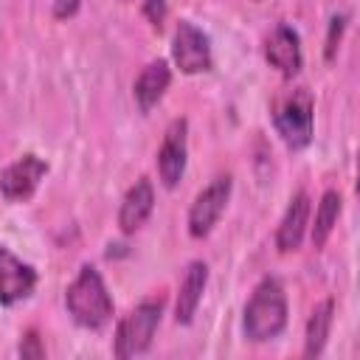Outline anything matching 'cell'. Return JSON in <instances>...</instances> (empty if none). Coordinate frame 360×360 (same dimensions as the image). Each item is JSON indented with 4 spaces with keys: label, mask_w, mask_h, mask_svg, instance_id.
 Masks as SVG:
<instances>
[{
    "label": "cell",
    "mask_w": 360,
    "mask_h": 360,
    "mask_svg": "<svg viewBox=\"0 0 360 360\" xmlns=\"http://www.w3.org/2000/svg\"><path fill=\"white\" fill-rule=\"evenodd\" d=\"M45 174H48V163L39 155L28 152V155L17 158L14 163L0 169V194H3V200H8V202L31 200Z\"/></svg>",
    "instance_id": "52a82bcc"
},
{
    "label": "cell",
    "mask_w": 360,
    "mask_h": 360,
    "mask_svg": "<svg viewBox=\"0 0 360 360\" xmlns=\"http://www.w3.org/2000/svg\"><path fill=\"white\" fill-rule=\"evenodd\" d=\"M17 352H20V357H25V360H39V357H45V346H42L37 329H28V332L22 335Z\"/></svg>",
    "instance_id": "ac0fdd59"
},
{
    "label": "cell",
    "mask_w": 360,
    "mask_h": 360,
    "mask_svg": "<svg viewBox=\"0 0 360 360\" xmlns=\"http://www.w3.org/2000/svg\"><path fill=\"white\" fill-rule=\"evenodd\" d=\"M284 326H287V292L276 276H264L253 287L245 304V315H242L245 338L250 343H270L284 332Z\"/></svg>",
    "instance_id": "6da1fadb"
},
{
    "label": "cell",
    "mask_w": 360,
    "mask_h": 360,
    "mask_svg": "<svg viewBox=\"0 0 360 360\" xmlns=\"http://www.w3.org/2000/svg\"><path fill=\"white\" fill-rule=\"evenodd\" d=\"M172 59L180 68V73H205L214 65L211 56V39L202 28H197L191 20H180L172 37Z\"/></svg>",
    "instance_id": "8992f818"
},
{
    "label": "cell",
    "mask_w": 360,
    "mask_h": 360,
    "mask_svg": "<svg viewBox=\"0 0 360 360\" xmlns=\"http://www.w3.org/2000/svg\"><path fill=\"white\" fill-rule=\"evenodd\" d=\"M231 188H233V177L231 174H217L191 202L188 208V233L194 239H202L214 231V225L219 222V217L228 208L231 200Z\"/></svg>",
    "instance_id": "5b68a950"
},
{
    "label": "cell",
    "mask_w": 360,
    "mask_h": 360,
    "mask_svg": "<svg viewBox=\"0 0 360 360\" xmlns=\"http://www.w3.org/2000/svg\"><path fill=\"white\" fill-rule=\"evenodd\" d=\"M37 287V270L0 245V304L14 307L25 301Z\"/></svg>",
    "instance_id": "9c48e42d"
},
{
    "label": "cell",
    "mask_w": 360,
    "mask_h": 360,
    "mask_svg": "<svg viewBox=\"0 0 360 360\" xmlns=\"http://www.w3.org/2000/svg\"><path fill=\"white\" fill-rule=\"evenodd\" d=\"M307 225H309V194L307 191H295L290 197V205H287L278 228H276V248L281 253L298 250L301 242H304Z\"/></svg>",
    "instance_id": "4fadbf2b"
},
{
    "label": "cell",
    "mask_w": 360,
    "mask_h": 360,
    "mask_svg": "<svg viewBox=\"0 0 360 360\" xmlns=\"http://www.w3.org/2000/svg\"><path fill=\"white\" fill-rule=\"evenodd\" d=\"M155 208V188H152V180L149 177H138L124 200H121V208H118V228L121 233H135L152 214Z\"/></svg>",
    "instance_id": "7c38bea8"
},
{
    "label": "cell",
    "mask_w": 360,
    "mask_h": 360,
    "mask_svg": "<svg viewBox=\"0 0 360 360\" xmlns=\"http://www.w3.org/2000/svg\"><path fill=\"white\" fill-rule=\"evenodd\" d=\"M205 284H208V264L202 259L188 262V267L180 278V287H177V298H174V321L177 323L186 326L194 321L202 292H205Z\"/></svg>",
    "instance_id": "8fae6325"
},
{
    "label": "cell",
    "mask_w": 360,
    "mask_h": 360,
    "mask_svg": "<svg viewBox=\"0 0 360 360\" xmlns=\"http://www.w3.org/2000/svg\"><path fill=\"white\" fill-rule=\"evenodd\" d=\"M273 124L276 132L281 135L284 146L298 152L309 146L312 132H315V98L307 87H292L287 90L276 104H273Z\"/></svg>",
    "instance_id": "277c9868"
},
{
    "label": "cell",
    "mask_w": 360,
    "mask_h": 360,
    "mask_svg": "<svg viewBox=\"0 0 360 360\" xmlns=\"http://www.w3.org/2000/svg\"><path fill=\"white\" fill-rule=\"evenodd\" d=\"M163 307H166L163 295H152V298H143L141 304H135L118 321L115 340H112V354L121 357V360L143 354L155 340V332H158L160 318H163Z\"/></svg>",
    "instance_id": "3957f363"
},
{
    "label": "cell",
    "mask_w": 360,
    "mask_h": 360,
    "mask_svg": "<svg viewBox=\"0 0 360 360\" xmlns=\"http://www.w3.org/2000/svg\"><path fill=\"white\" fill-rule=\"evenodd\" d=\"M79 8V0H56V17H68V14H73Z\"/></svg>",
    "instance_id": "ffe728a7"
},
{
    "label": "cell",
    "mask_w": 360,
    "mask_h": 360,
    "mask_svg": "<svg viewBox=\"0 0 360 360\" xmlns=\"http://www.w3.org/2000/svg\"><path fill=\"white\" fill-rule=\"evenodd\" d=\"M65 307H68L70 318L84 329L107 326L112 321V309H115V304L107 292V284L93 264L79 267L76 278L65 290Z\"/></svg>",
    "instance_id": "7a4b0ae2"
},
{
    "label": "cell",
    "mask_w": 360,
    "mask_h": 360,
    "mask_svg": "<svg viewBox=\"0 0 360 360\" xmlns=\"http://www.w3.org/2000/svg\"><path fill=\"white\" fill-rule=\"evenodd\" d=\"M343 211V197L340 191L335 188H326L318 208H315V222H312V248H323L326 239L332 236L335 225H338V217Z\"/></svg>",
    "instance_id": "2e32d148"
},
{
    "label": "cell",
    "mask_w": 360,
    "mask_h": 360,
    "mask_svg": "<svg viewBox=\"0 0 360 360\" xmlns=\"http://www.w3.org/2000/svg\"><path fill=\"white\" fill-rule=\"evenodd\" d=\"M346 20L349 14H332L329 20V28H326V42H323V56L326 62H332L338 56V48H340V39H343V31H346Z\"/></svg>",
    "instance_id": "e0dca14e"
},
{
    "label": "cell",
    "mask_w": 360,
    "mask_h": 360,
    "mask_svg": "<svg viewBox=\"0 0 360 360\" xmlns=\"http://www.w3.org/2000/svg\"><path fill=\"white\" fill-rule=\"evenodd\" d=\"M264 59L287 79H292L301 65H304V53H301V37L292 25L287 22H278L267 39H264Z\"/></svg>",
    "instance_id": "30bf717a"
},
{
    "label": "cell",
    "mask_w": 360,
    "mask_h": 360,
    "mask_svg": "<svg viewBox=\"0 0 360 360\" xmlns=\"http://www.w3.org/2000/svg\"><path fill=\"white\" fill-rule=\"evenodd\" d=\"M332 321H335V301L332 298H323L309 321H307V332H304V357H318L329 340V332H332Z\"/></svg>",
    "instance_id": "9a60e30c"
},
{
    "label": "cell",
    "mask_w": 360,
    "mask_h": 360,
    "mask_svg": "<svg viewBox=\"0 0 360 360\" xmlns=\"http://www.w3.org/2000/svg\"><path fill=\"white\" fill-rule=\"evenodd\" d=\"M169 84H172V68H169V62H166V59L149 62V65L138 73V79H135V84H132V96H135L138 110H141V112H149V110L163 98V93L169 90Z\"/></svg>",
    "instance_id": "5bb4252c"
},
{
    "label": "cell",
    "mask_w": 360,
    "mask_h": 360,
    "mask_svg": "<svg viewBox=\"0 0 360 360\" xmlns=\"http://www.w3.org/2000/svg\"><path fill=\"white\" fill-rule=\"evenodd\" d=\"M169 14V6L166 0H143V17L155 25V28H163V20Z\"/></svg>",
    "instance_id": "d6986e66"
},
{
    "label": "cell",
    "mask_w": 360,
    "mask_h": 360,
    "mask_svg": "<svg viewBox=\"0 0 360 360\" xmlns=\"http://www.w3.org/2000/svg\"><path fill=\"white\" fill-rule=\"evenodd\" d=\"M186 163H188V121L174 118L166 127L160 149H158V174L166 188H174L183 180Z\"/></svg>",
    "instance_id": "ba28073f"
}]
</instances>
